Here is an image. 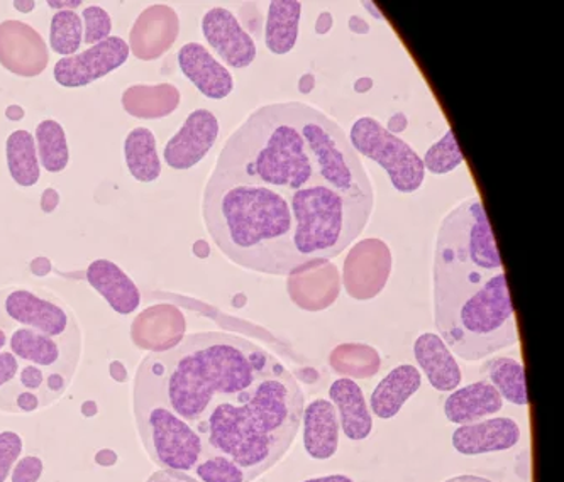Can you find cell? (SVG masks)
<instances>
[{"instance_id":"b9f144b4","label":"cell","mask_w":564,"mask_h":482,"mask_svg":"<svg viewBox=\"0 0 564 482\" xmlns=\"http://www.w3.org/2000/svg\"><path fill=\"white\" fill-rule=\"evenodd\" d=\"M6 348H8V332L0 327V351H4Z\"/></svg>"},{"instance_id":"6da1fadb","label":"cell","mask_w":564,"mask_h":482,"mask_svg":"<svg viewBox=\"0 0 564 482\" xmlns=\"http://www.w3.org/2000/svg\"><path fill=\"white\" fill-rule=\"evenodd\" d=\"M373 201L370 176L337 122L307 103H268L224 144L202 216L229 261L290 276L348 249Z\"/></svg>"},{"instance_id":"d6a6232c","label":"cell","mask_w":564,"mask_h":482,"mask_svg":"<svg viewBox=\"0 0 564 482\" xmlns=\"http://www.w3.org/2000/svg\"><path fill=\"white\" fill-rule=\"evenodd\" d=\"M85 21L84 41L85 44L100 43V41L107 40L112 31V19L104 11L102 8L97 6H90V8L84 9L82 14Z\"/></svg>"},{"instance_id":"74e56055","label":"cell","mask_w":564,"mask_h":482,"mask_svg":"<svg viewBox=\"0 0 564 482\" xmlns=\"http://www.w3.org/2000/svg\"><path fill=\"white\" fill-rule=\"evenodd\" d=\"M349 28H351V31H355V33L358 34H367L368 31H370L367 22H365L361 18H356V15H352V18L349 19Z\"/></svg>"},{"instance_id":"9a60e30c","label":"cell","mask_w":564,"mask_h":482,"mask_svg":"<svg viewBox=\"0 0 564 482\" xmlns=\"http://www.w3.org/2000/svg\"><path fill=\"white\" fill-rule=\"evenodd\" d=\"M178 66L187 80L207 99L223 100L235 90L231 72L217 62L204 44H184L178 52Z\"/></svg>"},{"instance_id":"3957f363","label":"cell","mask_w":564,"mask_h":482,"mask_svg":"<svg viewBox=\"0 0 564 482\" xmlns=\"http://www.w3.org/2000/svg\"><path fill=\"white\" fill-rule=\"evenodd\" d=\"M275 361L242 337L194 333L143 359L134 380V405L163 406L197 431L214 406L250 390Z\"/></svg>"},{"instance_id":"7c38bea8","label":"cell","mask_w":564,"mask_h":482,"mask_svg":"<svg viewBox=\"0 0 564 482\" xmlns=\"http://www.w3.org/2000/svg\"><path fill=\"white\" fill-rule=\"evenodd\" d=\"M43 37L24 22H0V65L19 77H36L48 65Z\"/></svg>"},{"instance_id":"e575fe53","label":"cell","mask_w":564,"mask_h":482,"mask_svg":"<svg viewBox=\"0 0 564 482\" xmlns=\"http://www.w3.org/2000/svg\"><path fill=\"white\" fill-rule=\"evenodd\" d=\"M44 464L37 456H26L15 462L12 469V482H37L43 475Z\"/></svg>"},{"instance_id":"4fadbf2b","label":"cell","mask_w":564,"mask_h":482,"mask_svg":"<svg viewBox=\"0 0 564 482\" xmlns=\"http://www.w3.org/2000/svg\"><path fill=\"white\" fill-rule=\"evenodd\" d=\"M178 15L169 6H151L141 12L129 36V52L143 62L160 58L178 36Z\"/></svg>"},{"instance_id":"e0dca14e","label":"cell","mask_w":564,"mask_h":482,"mask_svg":"<svg viewBox=\"0 0 564 482\" xmlns=\"http://www.w3.org/2000/svg\"><path fill=\"white\" fill-rule=\"evenodd\" d=\"M414 355L422 373L437 392H455L462 384V368L437 333L419 336L414 343Z\"/></svg>"},{"instance_id":"ab89813d","label":"cell","mask_w":564,"mask_h":482,"mask_svg":"<svg viewBox=\"0 0 564 482\" xmlns=\"http://www.w3.org/2000/svg\"><path fill=\"white\" fill-rule=\"evenodd\" d=\"M444 482H495L490 481V479L487 478H480V475H456V478L447 479V481Z\"/></svg>"},{"instance_id":"7402d4cb","label":"cell","mask_w":564,"mask_h":482,"mask_svg":"<svg viewBox=\"0 0 564 482\" xmlns=\"http://www.w3.org/2000/svg\"><path fill=\"white\" fill-rule=\"evenodd\" d=\"M421 384V371L415 365H397L371 393V413L381 420L397 417L403 405L419 392Z\"/></svg>"},{"instance_id":"8d00e7d4","label":"cell","mask_w":564,"mask_h":482,"mask_svg":"<svg viewBox=\"0 0 564 482\" xmlns=\"http://www.w3.org/2000/svg\"><path fill=\"white\" fill-rule=\"evenodd\" d=\"M147 482H198L197 479L192 478L188 472L169 471V469H162V471L154 472L150 475Z\"/></svg>"},{"instance_id":"60d3db41","label":"cell","mask_w":564,"mask_h":482,"mask_svg":"<svg viewBox=\"0 0 564 482\" xmlns=\"http://www.w3.org/2000/svg\"><path fill=\"white\" fill-rule=\"evenodd\" d=\"M14 8L21 12H30L33 11L34 2H15Z\"/></svg>"},{"instance_id":"83f0119b","label":"cell","mask_w":564,"mask_h":482,"mask_svg":"<svg viewBox=\"0 0 564 482\" xmlns=\"http://www.w3.org/2000/svg\"><path fill=\"white\" fill-rule=\"evenodd\" d=\"M329 364L337 374L349 380H367L380 371L381 359L377 349L365 343H343L329 355Z\"/></svg>"},{"instance_id":"836d02e7","label":"cell","mask_w":564,"mask_h":482,"mask_svg":"<svg viewBox=\"0 0 564 482\" xmlns=\"http://www.w3.org/2000/svg\"><path fill=\"white\" fill-rule=\"evenodd\" d=\"M22 437L15 431H2L0 434V482H6V479L11 475L15 462L21 459Z\"/></svg>"},{"instance_id":"ac0fdd59","label":"cell","mask_w":564,"mask_h":482,"mask_svg":"<svg viewBox=\"0 0 564 482\" xmlns=\"http://www.w3.org/2000/svg\"><path fill=\"white\" fill-rule=\"evenodd\" d=\"M329 398L339 418V428L352 442L368 439L373 431V415L364 390L349 377H339L329 387Z\"/></svg>"},{"instance_id":"2e32d148","label":"cell","mask_w":564,"mask_h":482,"mask_svg":"<svg viewBox=\"0 0 564 482\" xmlns=\"http://www.w3.org/2000/svg\"><path fill=\"white\" fill-rule=\"evenodd\" d=\"M289 293L304 310L330 307L339 293V274L329 261H317L290 274Z\"/></svg>"},{"instance_id":"9c48e42d","label":"cell","mask_w":564,"mask_h":482,"mask_svg":"<svg viewBox=\"0 0 564 482\" xmlns=\"http://www.w3.org/2000/svg\"><path fill=\"white\" fill-rule=\"evenodd\" d=\"M129 53L128 43L122 37L109 36L85 52L59 59L53 75L62 87H85L121 68L128 62Z\"/></svg>"},{"instance_id":"603a6c76","label":"cell","mask_w":564,"mask_h":482,"mask_svg":"<svg viewBox=\"0 0 564 482\" xmlns=\"http://www.w3.org/2000/svg\"><path fill=\"white\" fill-rule=\"evenodd\" d=\"M302 4L299 0H275L268 9L264 43L273 55H286L295 48L301 24Z\"/></svg>"},{"instance_id":"277c9868","label":"cell","mask_w":564,"mask_h":482,"mask_svg":"<svg viewBox=\"0 0 564 482\" xmlns=\"http://www.w3.org/2000/svg\"><path fill=\"white\" fill-rule=\"evenodd\" d=\"M304 408L302 387L276 359L250 390L214 406L197 428L202 456L226 457L253 482L289 452Z\"/></svg>"},{"instance_id":"4dcf8cb0","label":"cell","mask_w":564,"mask_h":482,"mask_svg":"<svg viewBox=\"0 0 564 482\" xmlns=\"http://www.w3.org/2000/svg\"><path fill=\"white\" fill-rule=\"evenodd\" d=\"M422 163L425 172L433 175H447L462 166L465 163V156L456 141L455 132L447 129L446 134L429 147L427 153L422 157Z\"/></svg>"},{"instance_id":"ee69618b","label":"cell","mask_w":564,"mask_h":482,"mask_svg":"<svg viewBox=\"0 0 564 482\" xmlns=\"http://www.w3.org/2000/svg\"><path fill=\"white\" fill-rule=\"evenodd\" d=\"M365 8H368V11L373 12L375 15H377L378 19L383 18V15L380 14V12L377 11V8H375L373 2H365Z\"/></svg>"},{"instance_id":"5b68a950","label":"cell","mask_w":564,"mask_h":482,"mask_svg":"<svg viewBox=\"0 0 564 482\" xmlns=\"http://www.w3.org/2000/svg\"><path fill=\"white\" fill-rule=\"evenodd\" d=\"M134 418L141 442L154 464L169 471H194L204 443L191 425L158 405H134Z\"/></svg>"},{"instance_id":"7a4b0ae2","label":"cell","mask_w":564,"mask_h":482,"mask_svg":"<svg viewBox=\"0 0 564 482\" xmlns=\"http://www.w3.org/2000/svg\"><path fill=\"white\" fill-rule=\"evenodd\" d=\"M434 320L451 352L478 362L519 342L516 311L480 197L447 212L433 266Z\"/></svg>"},{"instance_id":"f546056e","label":"cell","mask_w":564,"mask_h":482,"mask_svg":"<svg viewBox=\"0 0 564 482\" xmlns=\"http://www.w3.org/2000/svg\"><path fill=\"white\" fill-rule=\"evenodd\" d=\"M84 43V22L80 15L70 9L58 11L50 26V46L62 56H72L80 50Z\"/></svg>"},{"instance_id":"f1b7e54d","label":"cell","mask_w":564,"mask_h":482,"mask_svg":"<svg viewBox=\"0 0 564 482\" xmlns=\"http://www.w3.org/2000/svg\"><path fill=\"white\" fill-rule=\"evenodd\" d=\"M36 143L37 160L48 173H59L68 166L70 151L66 141L65 131L59 122L53 119L40 122L34 135Z\"/></svg>"},{"instance_id":"5bb4252c","label":"cell","mask_w":564,"mask_h":482,"mask_svg":"<svg viewBox=\"0 0 564 482\" xmlns=\"http://www.w3.org/2000/svg\"><path fill=\"white\" fill-rule=\"evenodd\" d=\"M522 431L512 418L491 417L477 424L462 425L451 437L456 452L466 457L506 452L521 442Z\"/></svg>"},{"instance_id":"ffe728a7","label":"cell","mask_w":564,"mask_h":482,"mask_svg":"<svg viewBox=\"0 0 564 482\" xmlns=\"http://www.w3.org/2000/svg\"><path fill=\"white\" fill-rule=\"evenodd\" d=\"M503 408L502 396L488 381L456 387L444 402V415L451 424H477V421L497 415Z\"/></svg>"},{"instance_id":"8992f818","label":"cell","mask_w":564,"mask_h":482,"mask_svg":"<svg viewBox=\"0 0 564 482\" xmlns=\"http://www.w3.org/2000/svg\"><path fill=\"white\" fill-rule=\"evenodd\" d=\"M349 144L356 154L375 161L389 175L392 187L400 194H414L424 185L425 168L422 157L411 144L400 140L373 118H359L351 125Z\"/></svg>"},{"instance_id":"4316f807","label":"cell","mask_w":564,"mask_h":482,"mask_svg":"<svg viewBox=\"0 0 564 482\" xmlns=\"http://www.w3.org/2000/svg\"><path fill=\"white\" fill-rule=\"evenodd\" d=\"M488 383L499 392L503 402L516 406H528L524 365L512 358H495L484 368Z\"/></svg>"},{"instance_id":"cb8c5ba5","label":"cell","mask_w":564,"mask_h":482,"mask_svg":"<svg viewBox=\"0 0 564 482\" xmlns=\"http://www.w3.org/2000/svg\"><path fill=\"white\" fill-rule=\"evenodd\" d=\"M180 94L173 85H134L122 96V106L140 119H162L178 107Z\"/></svg>"},{"instance_id":"8fae6325","label":"cell","mask_w":564,"mask_h":482,"mask_svg":"<svg viewBox=\"0 0 564 482\" xmlns=\"http://www.w3.org/2000/svg\"><path fill=\"white\" fill-rule=\"evenodd\" d=\"M202 34L210 48L232 68H248L257 58V44L226 8H213L202 18Z\"/></svg>"},{"instance_id":"ba28073f","label":"cell","mask_w":564,"mask_h":482,"mask_svg":"<svg viewBox=\"0 0 564 482\" xmlns=\"http://www.w3.org/2000/svg\"><path fill=\"white\" fill-rule=\"evenodd\" d=\"M392 271L389 245L380 239L358 242L346 258L343 285L351 298L370 300L386 288Z\"/></svg>"},{"instance_id":"d590c367","label":"cell","mask_w":564,"mask_h":482,"mask_svg":"<svg viewBox=\"0 0 564 482\" xmlns=\"http://www.w3.org/2000/svg\"><path fill=\"white\" fill-rule=\"evenodd\" d=\"M19 370H21V362L18 358L9 349L0 351V393H4L15 383Z\"/></svg>"},{"instance_id":"d6986e66","label":"cell","mask_w":564,"mask_h":482,"mask_svg":"<svg viewBox=\"0 0 564 482\" xmlns=\"http://www.w3.org/2000/svg\"><path fill=\"white\" fill-rule=\"evenodd\" d=\"M88 285L93 286L109 307L119 315L137 311L141 305V293L137 283L109 260H96L87 267Z\"/></svg>"},{"instance_id":"1f68e13d","label":"cell","mask_w":564,"mask_h":482,"mask_svg":"<svg viewBox=\"0 0 564 482\" xmlns=\"http://www.w3.org/2000/svg\"><path fill=\"white\" fill-rule=\"evenodd\" d=\"M192 472L198 482H250L235 462L220 456H202Z\"/></svg>"},{"instance_id":"52a82bcc","label":"cell","mask_w":564,"mask_h":482,"mask_svg":"<svg viewBox=\"0 0 564 482\" xmlns=\"http://www.w3.org/2000/svg\"><path fill=\"white\" fill-rule=\"evenodd\" d=\"M0 326L31 327L55 337L80 332L74 311L58 296L26 286L0 289Z\"/></svg>"},{"instance_id":"44dd1931","label":"cell","mask_w":564,"mask_h":482,"mask_svg":"<svg viewBox=\"0 0 564 482\" xmlns=\"http://www.w3.org/2000/svg\"><path fill=\"white\" fill-rule=\"evenodd\" d=\"M304 420V447L315 461H327L339 449V418L336 408L327 399L308 403L302 413Z\"/></svg>"},{"instance_id":"30bf717a","label":"cell","mask_w":564,"mask_h":482,"mask_svg":"<svg viewBox=\"0 0 564 482\" xmlns=\"http://www.w3.org/2000/svg\"><path fill=\"white\" fill-rule=\"evenodd\" d=\"M219 138V121L210 110L197 109L188 113L165 146L166 165L176 172H187L209 154Z\"/></svg>"},{"instance_id":"484cf974","label":"cell","mask_w":564,"mask_h":482,"mask_svg":"<svg viewBox=\"0 0 564 482\" xmlns=\"http://www.w3.org/2000/svg\"><path fill=\"white\" fill-rule=\"evenodd\" d=\"M6 157L12 179L19 187H34L41 176L36 143L30 131L19 129L12 132L6 143Z\"/></svg>"},{"instance_id":"7bdbcfd3","label":"cell","mask_w":564,"mask_h":482,"mask_svg":"<svg viewBox=\"0 0 564 482\" xmlns=\"http://www.w3.org/2000/svg\"><path fill=\"white\" fill-rule=\"evenodd\" d=\"M52 8H63V6H68V8H78V6H82L80 2H48Z\"/></svg>"},{"instance_id":"d4e9b609","label":"cell","mask_w":564,"mask_h":482,"mask_svg":"<svg viewBox=\"0 0 564 482\" xmlns=\"http://www.w3.org/2000/svg\"><path fill=\"white\" fill-rule=\"evenodd\" d=\"M126 166L132 178L153 183L162 175V161L158 156L156 138L147 128L132 129L124 141Z\"/></svg>"},{"instance_id":"f35d334b","label":"cell","mask_w":564,"mask_h":482,"mask_svg":"<svg viewBox=\"0 0 564 482\" xmlns=\"http://www.w3.org/2000/svg\"><path fill=\"white\" fill-rule=\"evenodd\" d=\"M302 482H355L351 478L345 474H333V475H324V478H314L307 479V481Z\"/></svg>"}]
</instances>
